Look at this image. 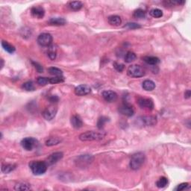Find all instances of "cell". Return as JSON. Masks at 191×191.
Segmentation results:
<instances>
[{
  "mask_svg": "<svg viewBox=\"0 0 191 191\" xmlns=\"http://www.w3.org/2000/svg\"><path fill=\"white\" fill-rule=\"evenodd\" d=\"M106 133L104 132H94L88 131L79 135V140L81 141H94V140H101L105 137Z\"/></svg>",
  "mask_w": 191,
  "mask_h": 191,
  "instance_id": "1",
  "label": "cell"
},
{
  "mask_svg": "<svg viewBox=\"0 0 191 191\" xmlns=\"http://www.w3.org/2000/svg\"><path fill=\"white\" fill-rule=\"evenodd\" d=\"M29 167L34 175H40L44 174L47 170L48 165L46 162L41 161H32L29 163Z\"/></svg>",
  "mask_w": 191,
  "mask_h": 191,
  "instance_id": "2",
  "label": "cell"
},
{
  "mask_svg": "<svg viewBox=\"0 0 191 191\" xmlns=\"http://www.w3.org/2000/svg\"><path fill=\"white\" fill-rule=\"evenodd\" d=\"M146 156L143 152H137L134 154L130 160V167L133 170H137L143 166L145 162Z\"/></svg>",
  "mask_w": 191,
  "mask_h": 191,
  "instance_id": "3",
  "label": "cell"
},
{
  "mask_svg": "<svg viewBox=\"0 0 191 191\" xmlns=\"http://www.w3.org/2000/svg\"><path fill=\"white\" fill-rule=\"evenodd\" d=\"M127 74L128 76L132 78H141L146 75V72L141 66L133 64L128 67Z\"/></svg>",
  "mask_w": 191,
  "mask_h": 191,
  "instance_id": "4",
  "label": "cell"
},
{
  "mask_svg": "<svg viewBox=\"0 0 191 191\" xmlns=\"http://www.w3.org/2000/svg\"><path fill=\"white\" fill-rule=\"evenodd\" d=\"M21 147L26 151H32L38 147V141L34 137H26L21 141Z\"/></svg>",
  "mask_w": 191,
  "mask_h": 191,
  "instance_id": "5",
  "label": "cell"
},
{
  "mask_svg": "<svg viewBox=\"0 0 191 191\" xmlns=\"http://www.w3.org/2000/svg\"><path fill=\"white\" fill-rule=\"evenodd\" d=\"M57 112V107L54 106L53 105H49L48 107H46V108L44 109V111L42 113V115L45 120H47V121H51L52 120H53V119L55 117Z\"/></svg>",
  "mask_w": 191,
  "mask_h": 191,
  "instance_id": "6",
  "label": "cell"
},
{
  "mask_svg": "<svg viewBox=\"0 0 191 191\" xmlns=\"http://www.w3.org/2000/svg\"><path fill=\"white\" fill-rule=\"evenodd\" d=\"M38 44L44 47H49L52 45V37L49 33H42L38 37L37 39Z\"/></svg>",
  "mask_w": 191,
  "mask_h": 191,
  "instance_id": "7",
  "label": "cell"
},
{
  "mask_svg": "<svg viewBox=\"0 0 191 191\" xmlns=\"http://www.w3.org/2000/svg\"><path fill=\"white\" fill-rule=\"evenodd\" d=\"M74 92L76 96H87L91 93V88L87 85H81L75 87Z\"/></svg>",
  "mask_w": 191,
  "mask_h": 191,
  "instance_id": "8",
  "label": "cell"
},
{
  "mask_svg": "<svg viewBox=\"0 0 191 191\" xmlns=\"http://www.w3.org/2000/svg\"><path fill=\"white\" fill-rule=\"evenodd\" d=\"M64 157V154L63 152H54L51 154V155H49L47 157V159H46V163H47L48 166L49 165H53L54 163H56L57 162H58L59 161H61V160Z\"/></svg>",
  "mask_w": 191,
  "mask_h": 191,
  "instance_id": "9",
  "label": "cell"
},
{
  "mask_svg": "<svg viewBox=\"0 0 191 191\" xmlns=\"http://www.w3.org/2000/svg\"><path fill=\"white\" fill-rule=\"evenodd\" d=\"M141 125L144 126H152L157 123V118L154 116H144L139 118Z\"/></svg>",
  "mask_w": 191,
  "mask_h": 191,
  "instance_id": "10",
  "label": "cell"
},
{
  "mask_svg": "<svg viewBox=\"0 0 191 191\" xmlns=\"http://www.w3.org/2000/svg\"><path fill=\"white\" fill-rule=\"evenodd\" d=\"M119 112L126 116H132L134 114V110L132 105L128 104H123L119 108Z\"/></svg>",
  "mask_w": 191,
  "mask_h": 191,
  "instance_id": "11",
  "label": "cell"
},
{
  "mask_svg": "<svg viewBox=\"0 0 191 191\" xmlns=\"http://www.w3.org/2000/svg\"><path fill=\"white\" fill-rule=\"evenodd\" d=\"M137 104L141 108H147L149 110L154 108V102L151 99L139 98L137 99Z\"/></svg>",
  "mask_w": 191,
  "mask_h": 191,
  "instance_id": "12",
  "label": "cell"
},
{
  "mask_svg": "<svg viewBox=\"0 0 191 191\" xmlns=\"http://www.w3.org/2000/svg\"><path fill=\"white\" fill-rule=\"evenodd\" d=\"M102 95L103 99L108 102H114L117 99V94L113 90H105Z\"/></svg>",
  "mask_w": 191,
  "mask_h": 191,
  "instance_id": "13",
  "label": "cell"
},
{
  "mask_svg": "<svg viewBox=\"0 0 191 191\" xmlns=\"http://www.w3.org/2000/svg\"><path fill=\"white\" fill-rule=\"evenodd\" d=\"M93 160V157L91 156V155H81V156H80L78 157L77 160V163L79 166H81V167H85L86 165L90 164L91 163H92Z\"/></svg>",
  "mask_w": 191,
  "mask_h": 191,
  "instance_id": "14",
  "label": "cell"
},
{
  "mask_svg": "<svg viewBox=\"0 0 191 191\" xmlns=\"http://www.w3.org/2000/svg\"><path fill=\"white\" fill-rule=\"evenodd\" d=\"M31 13L35 18L42 19L45 15V10L41 6H34L31 9Z\"/></svg>",
  "mask_w": 191,
  "mask_h": 191,
  "instance_id": "15",
  "label": "cell"
},
{
  "mask_svg": "<svg viewBox=\"0 0 191 191\" xmlns=\"http://www.w3.org/2000/svg\"><path fill=\"white\" fill-rule=\"evenodd\" d=\"M70 122H71L72 126L74 128H76V129L81 128L83 126L82 120L79 115H73L70 119Z\"/></svg>",
  "mask_w": 191,
  "mask_h": 191,
  "instance_id": "16",
  "label": "cell"
},
{
  "mask_svg": "<svg viewBox=\"0 0 191 191\" xmlns=\"http://www.w3.org/2000/svg\"><path fill=\"white\" fill-rule=\"evenodd\" d=\"M65 19L62 18V17H52L49 20V23L52 26H64L66 24Z\"/></svg>",
  "mask_w": 191,
  "mask_h": 191,
  "instance_id": "17",
  "label": "cell"
},
{
  "mask_svg": "<svg viewBox=\"0 0 191 191\" xmlns=\"http://www.w3.org/2000/svg\"><path fill=\"white\" fill-rule=\"evenodd\" d=\"M108 21L109 24L114 26H119L122 23L121 17L117 15H111V16L108 17Z\"/></svg>",
  "mask_w": 191,
  "mask_h": 191,
  "instance_id": "18",
  "label": "cell"
},
{
  "mask_svg": "<svg viewBox=\"0 0 191 191\" xmlns=\"http://www.w3.org/2000/svg\"><path fill=\"white\" fill-rule=\"evenodd\" d=\"M142 87L146 91H152L155 88V84L152 80H145L142 83Z\"/></svg>",
  "mask_w": 191,
  "mask_h": 191,
  "instance_id": "19",
  "label": "cell"
},
{
  "mask_svg": "<svg viewBox=\"0 0 191 191\" xmlns=\"http://www.w3.org/2000/svg\"><path fill=\"white\" fill-rule=\"evenodd\" d=\"M143 60L144 62H146L149 65L155 66L160 63V59L155 56H145L143 58Z\"/></svg>",
  "mask_w": 191,
  "mask_h": 191,
  "instance_id": "20",
  "label": "cell"
},
{
  "mask_svg": "<svg viewBox=\"0 0 191 191\" xmlns=\"http://www.w3.org/2000/svg\"><path fill=\"white\" fill-rule=\"evenodd\" d=\"M47 54L50 60L54 61L57 56V46L55 45H51L50 46H49Z\"/></svg>",
  "mask_w": 191,
  "mask_h": 191,
  "instance_id": "21",
  "label": "cell"
},
{
  "mask_svg": "<svg viewBox=\"0 0 191 191\" xmlns=\"http://www.w3.org/2000/svg\"><path fill=\"white\" fill-rule=\"evenodd\" d=\"M15 190H32V188H31V185L27 182H18L16 185L14 186Z\"/></svg>",
  "mask_w": 191,
  "mask_h": 191,
  "instance_id": "22",
  "label": "cell"
},
{
  "mask_svg": "<svg viewBox=\"0 0 191 191\" xmlns=\"http://www.w3.org/2000/svg\"><path fill=\"white\" fill-rule=\"evenodd\" d=\"M68 6L72 11H79L80 9L82 8L83 7V3L80 1H73V2H70L69 4H68Z\"/></svg>",
  "mask_w": 191,
  "mask_h": 191,
  "instance_id": "23",
  "label": "cell"
},
{
  "mask_svg": "<svg viewBox=\"0 0 191 191\" xmlns=\"http://www.w3.org/2000/svg\"><path fill=\"white\" fill-rule=\"evenodd\" d=\"M17 166L15 164H11V163H5V164L2 165V168L1 170L2 172L5 174H8V173H10L12 171L16 169Z\"/></svg>",
  "mask_w": 191,
  "mask_h": 191,
  "instance_id": "24",
  "label": "cell"
},
{
  "mask_svg": "<svg viewBox=\"0 0 191 191\" xmlns=\"http://www.w3.org/2000/svg\"><path fill=\"white\" fill-rule=\"evenodd\" d=\"M62 139L58 137H52L49 138V139L46 141V146L47 147H52V146H55L61 143Z\"/></svg>",
  "mask_w": 191,
  "mask_h": 191,
  "instance_id": "25",
  "label": "cell"
},
{
  "mask_svg": "<svg viewBox=\"0 0 191 191\" xmlns=\"http://www.w3.org/2000/svg\"><path fill=\"white\" fill-rule=\"evenodd\" d=\"M2 46H3L5 51L8 52L10 54L13 53V52H15V50H16V49H15V47L13 46V45L10 44L9 43L5 41V40H3V41H2Z\"/></svg>",
  "mask_w": 191,
  "mask_h": 191,
  "instance_id": "26",
  "label": "cell"
},
{
  "mask_svg": "<svg viewBox=\"0 0 191 191\" xmlns=\"http://www.w3.org/2000/svg\"><path fill=\"white\" fill-rule=\"evenodd\" d=\"M136 58H137L136 54L133 52L129 51L126 54V55H125V61H126V63H132V62L135 61Z\"/></svg>",
  "mask_w": 191,
  "mask_h": 191,
  "instance_id": "27",
  "label": "cell"
},
{
  "mask_svg": "<svg viewBox=\"0 0 191 191\" xmlns=\"http://www.w3.org/2000/svg\"><path fill=\"white\" fill-rule=\"evenodd\" d=\"M49 73L51 74V75H54V76H61L63 75V72H62L61 70H60L59 68L58 67H49L48 69Z\"/></svg>",
  "mask_w": 191,
  "mask_h": 191,
  "instance_id": "28",
  "label": "cell"
},
{
  "mask_svg": "<svg viewBox=\"0 0 191 191\" xmlns=\"http://www.w3.org/2000/svg\"><path fill=\"white\" fill-rule=\"evenodd\" d=\"M133 17L136 19H143L146 17V12L143 9L138 8L134 11Z\"/></svg>",
  "mask_w": 191,
  "mask_h": 191,
  "instance_id": "29",
  "label": "cell"
},
{
  "mask_svg": "<svg viewBox=\"0 0 191 191\" xmlns=\"http://www.w3.org/2000/svg\"><path fill=\"white\" fill-rule=\"evenodd\" d=\"M149 14L154 18H161L163 17V11L161 9L153 8L149 11Z\"/></svg>",
  "mask_w": 191,
  "mask_h": 191,
  "instance_id": "30",
  "label": "cell"
},
{
  "mask_svg": "<svg viewBox=\"0 0 191 191\" xmlns=\"http://www.w3.org/2000/svg\"><path fill=\"white\" fill-rule=\"evenodd\" d=\"M168 184V179L166 177H161L156 182V186L158 188H163Z\"/></svg>",
  "mask_w": 191,
  "mask_h": 191,
  "instance_id": "31",
  "label": "cell"
},
{
  "mask_svg": "<svg viewBox=\"0 0 191 191\" xmlns=\"http://www.w3.org/2000/svg\"><path fill=\"white\" fill-rule=\"evenodd\" d=\"M49 81L51 85H57V84L64 82V78L63 77V75H61V76H54L52 78H49Z\"/></svg>",
  "mask_w": 191,
  "mask_h": 191,
  "instance_id": "32",
  "label": "cell"
},
{
  "mask_svg": "<svg viewBox=\"0 0 191 191\" xmlns=\"http://www.w3.org/2000/svg\"><path fill=\"white\" fill-rule=\"evenodd\" d=\"M108 121V118L106 116H101L99 118L98 122H97V128L99 130H102L104 128L105 123Z\"/></svg>",
  "mask_w": 191,
  "mask_h": 191,
  "instance_id": "33",
  "label": "cell"
},
{
  "mask_svg": "<svg viewBox=\"0 0 191 191\" xmlns=\"http://www.w3.org/2000/svg\"><path fill=\"white\" fill-rule=\"evenodd\" d=\"M22 87L26 91H34L35 90L34 85L32 81H26V82H25L23 85Z\"/></svg>",
  "mask_w": 191,
  "mask_h": 191,
  "instance_id": "34",
  "label": "cell"
},
{
  "mask_svg": "<svg viewBox=\"0 0 191 191\" xmlns=\"http://www.w3.org/2000/svg\"><path fill=\"white\" fill-rule=\"evenodd\" d=\"M37 83H38V85H40V86H46L48 84H49V81L48 78L40 76L37 79Z\"/></svg>",
  "mask_w": 191,
  "mask_h": 191,
  "instance_id": "35",
  "label": "cell"
},
{
  "mask_svg": "<svg viewBox=\"0 0 191 191\" xmlns=\"http://www.w3.org/2000/svg\"><path fill=\"white\" fill-rule=\"evenodd\" d=\"M123 27L128 29H137L141 28V26L135 23H128L127 24L125 25Z\"/></svg>",
  "mask_w": 191,
  "mask_h": 191,
  "instance_id": "36",
  "label": "cell"
},
{
  "mask_svg": "<svg viewBox=\"0 0 191 191\" xmlns=\"http://www.w3.org/2000/svg\"><path fill=\"white\" fill-rule=\"evenodd\" d=\"M32 65L34 66L35 69H36L37 71L38 72V73H41L44 72V68H43V67L41 65H40V64L38 63V62H35V61H32Z\"/></svg>",
  "mask_w": 191,
  "mask_h": 191,
  "instance_id": "37",
  "label": "cell"
},
{
  "mask_svg": "<svg viewBox=\"0 0 191 191\" xmlns=\"http://www.w3.org/2000/svg\"><path fill=\"white\" fill-rule=\"evenodd\" d=\"M188 186H189L188 183H187V182L186 183H182V184H178V186L175 188V190L176 191H182V190H185V189L188 188Z\"/></svg>",
  "mask_w": 191,
  "mask_h": 191,
  "instance_id": "38",
  "label": "cell"
},
{
  "mask_svg": "<svg viewBox=\"0 0 191 191\" xmlns=\"http://www.w3.org/2000/svg\"><path fill=\"white\" fill-rule=\"evenodd\" d=\"M114 67L115 68V70L118 72H122L125 68L123 64L116 63V62H114Z\"/></svg>",
  "mask_w": 191,
  "mask_h": 191,
  "instance_id": "39",
  "label": "cell"
},
{
  "mask_svg": "<svg viewBox=\"0 0 191 191\" xmlns=\"http://www.w3.org/2000/svg\"><path fill=\"white\" fill-rule=\"evenodd\" d=\"M58 100H59V99H58V96H52L49 98V101L52 103H56L58 102Z\"/></svg>",
  "mask_w": 191,
  "mask_h": 191,
  "instance_id": "40",
  "label": "cell"
},
{
  "mask_svg": "<svg viewBox=\"0 0 191 191\" xmlns=\"http://www.w3.org/2000/svg\"><path fill=\"white\" fill-rule=\"evenodd\" d=\"M191 96V92L190 90H188L185 91L184 93V98L185 99H190Z\"/></svg>",
  "mask_w": 191,
  "mask_h": 191,
  "instance_id": "41",
  "label": "cell"
},
{
  "mask_svg": "<svg viewBox=\"0 0 191 191\" xmlns=\"http://www.w3.org/2000/svg\"><path fill=\"white\" fill-rule=\"evenodd\" d=\"M1 62H2V64H1V69H3V66H4L3 59H1Z\"/></svg>",
  "mask_w": 191,
  "mask_h": 191,
  "instance_id": "42",
  "label": "cell"
}]
</instances>
